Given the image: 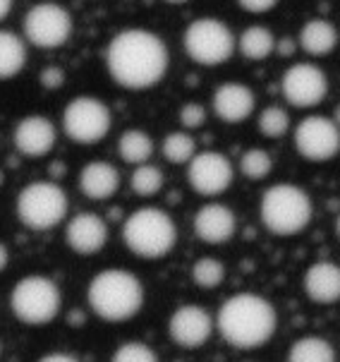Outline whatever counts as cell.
<instances>
[{
    "mask_svg": "<svg viewBox=\"0 0 340 362\" xmlns=\"http://www.w3.org/2000/svg\"><path fill=\"white\" fill-rule=\"evenodd\" d=\"M168 48L163 39L146 29H125L106 48V65L115 84L129 91H144L168 72Z\"/></svg>",
    "mask_w": 340,
    "mask_h": 362,
    "instance_id": "1",
    "label": "cell"
},
{
    "mask_svg": "<svg viewBox=\"0 0 340 362\" xmlns=\"http://www.w3.org/2000/svg\"><path fill=\"white\" fill-rule=\"evenodd\" d=\"M122 240L129 252L141 259H160L170 255L177 243V228L163 209L144 206L132 211L122 226Z\"/></svg>",
    "mask_w": 340,
    "mask_h": 362,
    "instance_id": "4",
    "label": "cell"
},
{
    "mask_svg": "<svg viewBox=\"0 0 340 362\" xmlns=\"http://www.w3.org/2000/svg\"><path fill=\"white\" fill-rule=\"evenodd\" d=\"M216 327L225 343L240 351L262 348L278 329V312L257 293H238L228 298L218 310Z\"/></svg>",
    "mask_w": 340,
    "mask_h": 362,
    "instance_id": "2",
    "label": "cell"
},
{
    "mask_svg": "<svg viewBox=\"0 0 340 362\" xmlns=\"http://www.w3.org/2000/svg\"><path fill=\"white\" fill-rule=\"evenodd\" d=\"M72 15L58 3H36L24 17V36L41 51L60 48L72 36Z\"/></svg>",
    "mask_w": 340,
    "mask_h": 362,
    "instance_id": "10",
    "label": "cell"
},
{
    "mask_svg": "<svg viewBox=\"0 0 340 362\" xmlns=\"http://www.w3.org/2000/svg\"><path fill=\"white\" fill-rule=\"evenodd\" d=\"M262 223L274 235H298L314 216V204L309 194L298 185L281 182L271 185L262 197Z\"/></svg>",
    "mask_w": 340,
    "mask_h": 362,
    "instance_id": "5",
    "label": "cell"
},
{
    "mask_svg": "<svg viewBox=\"0 0 340 362\" xmlns=\"http://www.w3.org/2000/svg\"><path fill=\"white\" fill-rule=\"evenodd\" d=\"M184 51L199 65H223L235 53V36L225 22L216 17H201L184 29Z\"/></svg>",
    "mask_w": 340,
    "mask_h": 362,
    "instance_id": "8",
    "label": "cell"
},
{
    "mask_svg": "<svg viewBox=\"0 0 340 362\" xmlns=\"http://www.w3.org/2000/svg\"><path fill=\"white\" fill-rule=\"evenodd\" d=\"M0 182H3V173H0Z\"/></svg>",
    "mask_w": 340,
    "mask_h": 362,
    "instance_id": "41",
    "label": "cell"
},
{
    "mask_svg": "<svg viewBox=\"0 0 340 362\" xmlns=\"http://www.w3.org/2000/svg\"><path fill=\"white\" fill-rule=\"evenodd\" d=\"M274 46H276L274 34H271V29L262 27V24L247 27L245 32L240 34V41H238L240 53L250 60H266L274 53Z\"/></svg>",
    "mask_w": 340,
    "mask_h": 362,
    "instance_id": "25",
    "label": "cell"
},
{
    "mask_svg": "<svg viewBox=\"0 0 340 362\" xmlns=\"http://www.w3.org/2000/svg\"><path fill=\"white\" fill-rule=\"evenodd\" d=\"M8 262H10V252H8V247H5V245L0 243V272H3V269L8 267Z\"/></svg>",
    "mask_w": 340,
    "mask_h": 362,
    "instance_id": "37",
    "label": "cell"
},
{
    "mask_svg": "<svg viewBox=\"0 0 340 362\" xmlns=\"http://www.w3.org/2000/svg\"><path fill=\"white\" fill-rule=\"evenodd\" d=\"M39 362H79V360L70 353H48V355H43Z\"/></svg>",
    "mask_w": 340,
    "mask_h": 362,
    "instance_id": "36",
    "label": "cell"
},
{
    "mask_svg": "<svg viewBox=\"0 0 340 362\" xmlns=\"http://www.w3.org/2000/svg\"><path fill=\"white\" fill-rule=\"evenodd\" d=\"M281 91L293 108H314L329 96V77L319 65L298 63L286 70Z\"/></svg>",
    "mask_w": 340,
    "mask_h": 362,
    "instance_id": "12",
    "label": "cell"
},
{
    "mask_svg": "<svg viewBox=\"0 0 340 362\" xmlns=\"http://www.w3.org/2000/svg\"><path fill=\"white\" fill-rule=\"evenodd\" d=\"M160 151H163L165 161L172 165L189 163L192 156L197 154V142L189 132H170V134H165L163 144H160Z\"/></svg>",
    "mask_w": 340,
    "mask_h": 362,
    "instance_id": "26",
    "label": "cell"
},
{
    "mask_svg": "<svg viewBox=\"0 0 340 362\" xmlns=\"http://www.w3.org/2000/svg\"><path fill=\"white\" fill-rule=\"evenodd\" d=\"M129 187L139 197H153L163 187V170L151 163L134 165L132 175H129Z\"/></svg>",
    "mask_w": 340,
    "mask_h": 362,
    "instance_id": "27",
    "label": "cell"
},
{
    "mask_svg": "<svg viewBox=\"0 0 340 362\" xmlns=\"http://www.w3.org/2000/svg\"><path fill=\"white\" fill-rule=\"evenodd\" d=\"M290 130V115L286 108L281 106H269L259 115V132L269 139H278Z\"/></svg>",
    "mask_w": 340,
    "mask_h": 362,
    "instance_id": "30",
    "label": "cell"
},
{
    "mask_svg": "<svg viewBox=\"0 0 340 362\" xmlns=\"http://www.w3.org/2000/svg\"><path fill=\"white\" fill-rule=\"evenodd\" d=\"M86 300H89V308L94 310V315L103 322H129L144 308V286L132 272L106 269L91 279Z\"/></svg>",
    "mask_w": 340,
    "mask_h": 362,
    "instance_id": "3",
    "label": "cell"
},
{
    "mask_svg": "<svg viewBox=\"0 0 340 362\" xmlns=\"http://www.w3.org/2000/svg\"><path fill=\"white\" fill-rule=\"evenodd\" d=\"M27 65V44L15 32L0 29V79L17 77Z\"/></svg>",
    "mask_w": 340,
    "mask_h": 362,
    "instance_id": "22",
    "label": "cell"
},
{
    "mask_svg": "<svg viewBox=\"0 0 340 362\" xmlns=\"http://www.w3.org/2000/svg\"><path fill=\"white\" fill-rule=\"evenodd\" d=\"M223 279H225V267L216 257H201L192 267V281H194V286L204 288V291L218 288L223 284Z\"/></svg>",
    "mask_w": 340,
    "mask_h": 362,
    "instance_id": "28",
    "label": "cell"
},
{
    "mask_svg": "<svg viewBox=\"0 0 340 362\" xmlns=\"http://www.w3.org/2000/svg\"><path fill=\"white\" fill-rule=\"evenodd\" d=\"M305 293L317 305H336L340 300V269L333 262H317L302 279Z\"/></svg>",
    "mask_w": 340,
    "mask_h": 362,
    "instance_id": "19",
    "label": "cell"
},
{
    "mask_svg": "<svg viewBox=\"0 0 340 362\" xmlns=\"http://www.w3.org/2000/svg\"><path fill=\"white\" fill-rule=\"evenodd\" d=\"M213 334V319L206 310L199 305H182L170 315L168 322V336L175 346L184 351L201 348L204 343L211 339Z\"/></svg>",
    "mask_w": 340,
    "mask_h": 362,
    "instance_id": "14",
    "label": "cell"
},
{
    "mask_svg": "<svg viewBox=\"0 0 340 362\" xmlns=\"http://www.w3.org/2000/svg\"><path fill=\"white\" fill-rule=\"evenodd\" d=\"M110 362H158V355L153 353V348L146 346V343L129 341L117 348Z\"/></svg>",
    "mask_w": 340,
    "mask_h": 362,
    "instance_id": "31",
    "label": "cell"
},
{
    "mask_svg": "<svg viewBox=\"0 0 340 362\" xmlns=\"http://www.w3.org/2000/svg\"><path fill=\"white\" fill-rule=\"evenodd\" d=\"M65 240L72 252L84 257L96 255L108 243V223L103 221V216H98L94 211H82L67 221Z\"/></svg>",
    "mask_w": 340,
    "mask_h": 362,
    "instance_id": "16",
    "label": "cell"
},
{
    "mask_svg": "<svg viewBox=\"0 0 340 362\" xmlns=\"http://www.w3.org/2000/svg\"><path fill=\"white\" fill-rule=\"evenodd\" d=\"M213 113L223 122H242L254 113L257 96L247 84L242 82H223L211 96Z\"/></svg>",
    "mask_w": 340,
    "mask_h": 362,
    "instance_id": "17",
    "label": "cell"
},
{
    "mask_svg": "<svg viewBox=\"0 0 340 362\" xmlns=\"http://www.w3.org/2000/svg\"><path fill=\"white\" fill-rule=\"evenodd\" d=\"M295 146L298 154L307 161H331L340 151V132L336 120L326 115H307L295 127Z\"/></svg>",
    "mask_w": 340,
    "mask_h": 362,
    "instance_id": "11",
    "label": "cell"
},
{
    "mask_svg": "<svg viewBox=\"0 0 340 362\" xmlns=\"http://www.w3.org/2000/svg\"><path fill=\"white\" fill-rule=\"evenodd\" d=\"M10 10H12V0H0V22L10 15Z\"/></svg>",
    "mask_w": 340,
    "mask_h": 362,
    "instance_id": "38",
    "label": "cell"
},
{
    "mask_svg": "<svg viewBox=\"0 0 340 362\" xmlns=\"http://www.w3.org/2000/svg\"><path fill=\"white\" fill-rule=\"evenodd\" d=\"M63 82H65V72L60 70V67L51 65L41 72V84L46 89H58V87H63Z\"/></svg>",
    "mask_w": 340,
    "mask_h": 362,
    "instance_id": "33",
    "label": "cell"
},
{
    "mask_svg": "<svg viewBox=\"0 0 340 362\" xmlns=\"http://www.w3.org/2000/svg\"><path fill=\"white\" fill-rule=\"evenodd\" d=\"M189 187L201 197H218L233 182V163L221 151H201L187 163Z\"/></svg>",
    "mask_w": 340,
    "mask_h": 362,
    "instance_id": "13",
    "label": "cell"
},
{
    "mask_svg": "<svg viewBox=\"0 0 340 362\" xmlns=\"http://www.w3.org/2000/svg\"><path fill=\"white\" fill-rule=\"evenodd\" d=\"M60 303H63V296H60L58 284L41 274L24 276L22 281H17L10 296L12 315L27 327L51 324L58 317Z\"/></svg>",
    "mask_w": 340,
    "mask_h": 362,
    "instance_id": "6",
    "label": "cell"
},
{
    "mask_svg": "<svg viewBox=\"0 0 340 362\" xmlns=\"http://www.w3.org/2000/svg\"><path fill=\"white\" fill-rule=\"evenodd\" d=\"M77 182L84 197L103 202L110 199L120 189V170L108 161H89L79 170Z\"/></svg>",
    "mask_w": 340,
    "mask_h": 362,
    "instance_id": "20",
    "label": "cell"
},
{
    "mask_svg": "<svg viewBox=\"0 0 340 362\" xmlns=\"http://www.w3.org/2000/svg\"><path fill=\"white\" fill-rule=\"evenodd\" d=\"M113 115L96 96H75L63 110V132L77 144H96L110 132Z\"/></svg>",
    "mask_w": 340,
    "mask_h": 362,
    "instance_id": "9",
    "label": "cell"
},
{
    "mask_svg": "<svg viewBox=\"0 0 340 362\" xmlns=\"http://www.w3.org/2000/svg\"><path fill=\"white\" fill-rule=\"evenodd\" d=\"M12 139H15V149L22 156L41 158L53 151L55 142H58V130L46 115H27L17 122Z\"/></svg>",
    "mask_w": 340,
    "mask_h": 362,
    "instance_id": "15",
    "label": "cell"
},
{
    "mask_svg": "<svg viewBox=\"0 0 340 362\" xmlns=\"http://www.w3.org/2000/svg\"><path fill=\"white\" fill-rule=\"evenodd\" d=\"M165 3H172V5H180V3H187V0H165Z\"/></svg>",
    "mask_w": 340,
    "mask_h": 362,
    "instance_id": "39",
    "label": "cell"
},
{
    "mask_svg": "<svg viewBox=\"0 0 340 362\" xmlns=\"http://www.w3.org/2000/svg\"><path fill=\"white\" fill-rule=\"evenodd\" d=\"M338 46V29L336 24L329 20H309L302 24L300 29V48L307 55H314V58H324L336 51Z\"/></svg>",
    "mask_w": 340,
    "mask_h": 362,
    "instance_id": "21",
    "label": "cell"
},
{
    "mask_svg": "<svg viewBox=\"0 0 340 362\" xmlns=\"http://www.w3.org/2000/svg\"><path fill=\"white\" fill-rule=\"evenodd\" d=\"M240 170L250 180H264L274 170V158L266 149H247L240 158Z\"/></svg>",
    "mask_w": 340,
    "mask_h": 362,
    "instance_id": "29",
    "label": "cell"
},
{
    "mask_svg": "<svg viewBox=\"0 0 340 362\" xmlns=\"http://www.w3.org/2000/svg\"><path fill=\"white\" fill-rule=\"evenodd\" d=\"M274 53H278L281 58H288V55H293V53H295V41H293V39H281V41H276Z\"/></svg>",
    "mask_w": 340,
    "mask_h": 362,
    "instance_id": "35",
    "label": "cell"
},
{
    "mask_svg": "<svg viewBox=\"0 0 340 362\" xmlns=\"http://www.w3.org/2000/svg\"><path fill=\"white\" fill-rule=\"evenodd\" d=\"M238 230V216L225 204H204L194 214V233L206 245H223Z\"/></svg>",
    "mask_w": 340,
    "mask_h": 362,
    "instance_id": "18",
    "label": "cell"
},
{
    "mask_svg": "<svg viewBox=\"0 0 340 362\" xmlns=\"http://www.w3.org/2000/svg\"><path fill=\"white\" fill-rule=\"evenodd\" d=\"M0 355H3V343H0Z\"/></svg>",
    "mask_w": 340,
    "mask_h": 362,
    "instance_id": "40",
    "label": "cell"
},
{
    "mask_svg": "<svg viewBox=\"0 0 340 362\" xmlns=\"http://www.w3.org/2000/svg\"><path fill=\"white\" fill-rule=\"evenodd\" d=\"M117 154L129 165H141L153 156V139L144 130H127L117 139Z\"/></svg>",
    "mask_w": 340,
    "mask_h": 362,
    "instance_id": "24",
    "label": "cell"
},
{
    "mask_svg": "<svg viewBox=\"0 0 340 362\" xmlns=\"http://www.w3.org/2000/svg\"><path fill=\"white\" fill-rule=\"evenodd\" d=\"M240 8L245 12H254V15H262V12H269L271 8H276L278 0H238Z\"/></svg>",
    "mask_w": 340,
    "mask_h": 362,
    "instance_id": "34",
    "label": "cell"
},
{
    "mask_svg": "<svg viewBox=\"0 0 340 362\" xmlns=\"http://www.w3.org/2000/svg\"><path fill=\"white\" fill-rule=\"evenodd\" d=\"M70 209L67 192L55 182L36 180L17 194V218L29 230H51L63 223Z\"/></svg>",
    "mask_w": 340,
    "mask_h": 362,
    "instance_id": "7",
    "label": "cell"
},
{
    "mask_svg": "<svg viewBox=\"0 0 340 362\" xmlns=\"http://www.w3.org/2000/svg\"><path fill=\"white\" fill-rule=\"evenodd\" d=\"M288 362H336V348L321 336H302L290 346Z\"/></svg>",
    "mask_w": 340,
    "mask_h": 362,
    "instance_id": "23",
    "label": "cell"
},
{
    "mask_svg": "<svg viewBox=\"0 0 340 362\" xmlns=\"http://www.w3.org/2000/svg\"><path fill=\"white\" fill-rule=\"evenodd\" d=\"M180 122L187 130H197V127H201L206 122V108L199 101H187L180 108Z\"/></svg>",
    "mask_w": 340,
    "mask_h": 362,
    "instance_id": "32",
    "label": "cell"
}]
</instances>
